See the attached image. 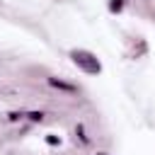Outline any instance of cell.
Masks as SVG:
<instances>
[{
    "label": "cell",
    "mask_w": 155,
    "mask_h": 155,
    "mask_svg": "<svg viewBox=\"0 0 155 155\" xmlns=\"http://www.w3.org/2000/svg\"><path fill=\"white\" fill-rule=\"evenodd\" d=\"M87 58H90L87 53H82V51H73V61H75V63L85 65L90 73H97V70H99V63H87Z\"/></svg>",
    "instance_id": "cell-1"
},
{
    "label": "cell",
    "mask_w": 155,
    "mask_h": 155,
    "mask_svg": "<svg viewBox=\"0 0 155 155\" xmlns=\"http://www.w3.org/2000/svg\"><path fill=\"white\" fill-rule=\"evenodd\" d=\"M51 85H56V87H61V90H68V92H73V90H75L73 85H65V82H61V80H51Z\"/></svg>",
    "instance_id": "cell-2"
},
{
    "label": "cell",
    "mask_w": 155,
    "mask_h": 155,
    "mask_svg": "<svg viewBox=\"0 0 155 155\" xmlns=\"http://www.w3.org/2000/svg\"><path fill=\"white\" fill-rule=\"evenodd\" d=\"M29 119H31V121H41V119H44V114H41V111H31V114H29Z\"/></svg>",
    "instance_id": "cell-3"
}]
</instances>
